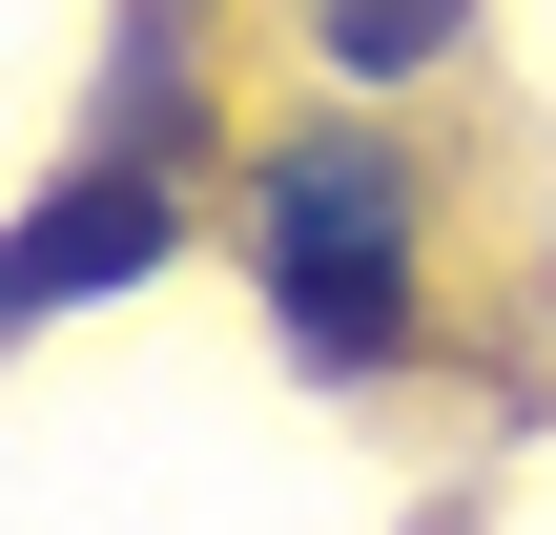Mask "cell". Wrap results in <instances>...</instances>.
I'll return each instance as SVG.
<instances>
[{"label": "cell", "instance_id": "6da1fadb", "mask_svg": "<svg viewBox=\"0 0 556 535\" xmlns=\"http://www.w3.org/2000/svg\"><path fill=\"white\" fill-rule=\"evenodd\" d=\"M248 247H268V309H289V351H309L330 392H371V371L413 351V165H392L371 124H309V144H268V186H248Z\"/></svg>", "mask_w": 556, "mask_h": 535}, {"label": "cell", "instance_id": "7a4b0ae2", "mask_svg": "<svg viewBox=\"0 0 556 535\" xmlns=\"http://www.w3.org/2000/svg\"><path fill=\"white\" fill-rule=\"evenodd\" d=\"M124 268H165V186H144V165L62 186V206L21 227V309H83V289H124Z\"/></svg>", "mask_w": 556, "mask_h": 535}, {"label": "cell", "instance_id": "3957f363", "mask_svg": "<svg viewBox=\"0 0 556 535\" xmlns=\"http://www.w3.org/2000/svg\"><path fill=\"white\" fill-rule=\"evenodd\" d=\"M475 0H309V41H330V82H413L433 41H454Z\"/></svg>", "mask_w": 556, "mask_h": 535}]
</instances>
